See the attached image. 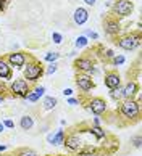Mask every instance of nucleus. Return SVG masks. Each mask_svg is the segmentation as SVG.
Returning a JSON list of instances; mask_svg holds the SVG:
<instances>
[{"label": "nucleus", "instance_id": "19", "mask_svg": "<svg viewBox=\"0 0 142 156\" xmlns=\"http://www.w3.org/2000/svg\"><path fill=\"white\" fill-rule=\"evenodd\" d=\"M57 103H58V100L55 97H45L42 100V108L44 109H55Z\"/></svg>", "mask_w": 142, "mask_h": 156}, {"label": "nucleus", "instance_id": "31", "mask_svg": "<svg viewBox=\"0 0 142 156\" xmlns=\"http://www.w3.org/2000/svg\"><path fill=\"white\" fill-rule=\"evenodd\" d=\"M2 124H3L5 127H8V129H13V127H15V122H13V121H11V119H5Z\"/></svg>", "mask_w": 142, "mask_h": 156}, {"label": "nucleus", "instance_id": "43", "mask_svg": "<svg viewBox=\"0 0 142 156\" xmlns=\"http://www.w3.org/2000/svg\"><path fill=\"white\" fill-rule=\"evenodd\" d=\"M49 156H50V154H49Z\"/></svg>", "mask_w": 142, "mask_h": 156}, {"label": "nucleus", "instance_id": "6", "mask_svg": "<svg viewBox=\"0 0 142 156\" xmlns=\"http://www.w3.org/2000/svg\"><path fill=\"white\" fill-rule=\"evenodd\" d=\"M74 68L78 69L79 73H95V65H94V60L91 56H79V58L74 60Z\"/></svg>", "mask_w": 142, "mask_h": 156}, {"label": "nucleus", "instance_id": "26", "mask_svg": "<svg viewBox=\"0 0 142 156\" xmlns=\"http://www.w3.org/2000/svg\"><path fill=\"white\" fill-rule=\"evenodd\" d=\"M111 63H113L115 66H120V65H123V63H124V56L123 55H116V56L111 58Z\"/></svg>", "mask_w": 142, "mask_h": 156}, {"label": "nucleus", "instance_id": "12", "mask_svg": "<svg viewBox=\"0 0 142 156\" xmlns=\"http://www.w3.org/2000/svg\"><path fill=\"white\" fill-rule=\"evenodd\" d=\"M103 82H105L106 87L111 90V89H116V87L121 85V77H120V74H118L116 71H108V73H105Z\"/></svg>", "mask_w": 142, "mask_h": 156}, {"label": "nucleus", "instance_id": "40", "mask_svg": "<svg viewBox=\"0 0 142 156\" xmlns=\"http://www.w3.org/2000/svg\"><path fill=\"white\" fill-rule=\"evenodd\" d=\"M3 130H5V126H3L2 122H0V134H2V132H3Z\"/></svg>", "mask_w": 142, "mask_h": 156}, {"label": "nucleus", "instance_id": "20", "mask_svg": "<svg viewBox=\"0 0 142 156\" xmlns=\"http://www.w3.org/2000/svg\"><path fill=\"white\" fill-rule=\"evenodd\" d=\"M89 132H91L92 135H95L97 140H102V138H105V137H106V132H105L100 126H92L91 129H89Z\"/></svg>", "mask_w": 142, "mask_h": 156}, {"label": "nucleus", "instance_id": "37", "mask_svg": "<svg viewBox=\"0 0 142 156\" xmlns=\"http://www.w3.org/2000/svg\"><path fill=\"white\" fill-rule=\"evenodd\" d=\"M84 2H86L87 5H95V2H97V0H84Z\"/></svg>", "mask_w": 142, "mask_h": 156}, {"label": "nucleus", "instance_id": "4", "mask_svg": "<svg viewBox=\"0 0 142 156\" xmlns=\"http://www.w3.org/2000/svg\"><path fill=\"white\" fill-rule=\"evenodd\" d=\"M118 47H121L123 50H134L140 44V34H126L116 39Z\"/></svg>", "mask_w": 142, "mask_h": 156}, {"label": "nucleus", "instance_id": "38", "mask_svg": "<svg viewBox=\"0 0 142 156\" xmlns=\"http://www.w3.org/2000/svg\"><path fill=\"white\" fill-rule=\"evenodd\" d=\"M5 150H7V145H0V153L5 151Z\"/></svg>", "mask_w": 142, "mask_h": 156}, {"label": "nucleus", "instance_id": "28", "mask_svg": "<svg viewBox=\"0 0 142 156\" xmlns=\"http://www.w3.org/2000/svg\"><path fill=\"white\" fill-rule=\"evenodd\" d=\"M84 37H91V39H94V40H97V39H99V34L94 32V31L86 29V31H84Z\"/></svg>", "mask_w": 142, "mask_h": 156}, {"label": "nucleus", "instance_id": "34", "mask_svg": "<svg viewBox=\"0 0 142 156\" xmlns=\"http://www.w3.org/2000/svg\"><path fill=\"white\" fill-rule=\"evenodd\" d=\"M79 103V100H76V98H68V105H71V106H76Z\"/></svg>", "mask_w": 142, "mask_h": 156}, {"label": "nucleus", "instance_id": "29", "mask_svg": "<svg viewBox=\"0 0 142 156\" xmlns=\"http://www.w3.org/2000/svg\"><path fill=\"white\" fill-rule=\"evenodd\" d=\"M52 39H53V42H55V44H62V40H63L62 34H58V32H53L52 34Z\"/></svg>", "mask_w": 142, "mask_h": 156}, {"label": "nucleus", "instance_id": "36", "mask_svg": "<svg viewBox=\"0 0 142 156\" xmlns=\"http://www.w3.org/2000/svg\"><path fill=\"white\" fill-rule=\"evenodd\" d=\"M105 55H106V58H113V56H115L113 50H106V51H105Z\"/></svg>", "mask_w": 142, "mask_h": 156}, {"label": "nucleus", "instance_id": "21", "mask_svg": "<svg viewBox=\"0 0 142 156\" xmlns=\"http://www.w3.org/2000/svg\"><path fill=\"white\" fill-rule=\"evenodd\" d=\"M65 130L60 129V130H57V134L52 137V143L50 145H63V142H65Z\"/></svg>", "mask_w": 142, "mask_h": 156}, {"label": "nucleus", "instance_id": "25", "mask_svg": "<svg viewBox=\"0 0 142 156\" xmlns=\"http://www.w3.org/2000/svg\"><path fill=\"white\" fill-rule=\"evenodd\" d=\"M87 42H89V40H87V37L81 36V37H78V39H76V47H78V48H84L86 45H87Z\"/></svg>", "mask_w": 142, "mask_h": 156}, {"label": "nucleus", "instance_id": "9", "mask_svg": "<svg viewBox=\"0 0 142 156\" xmlns=\"http://www.w3.org/2000/svg\"><path fill=\"white\" fill-rule=\"evenodd\" d=\"M76 85H78L79 90H82L84 94H87L89 90H92L94 87H95L92 77L89 76V74H84V73H79L78 76H76Z\"/></svg>", "mask_w": 142, "mask_h": 156}, {"label": "nucleus", "instance_id": "1", "mask_svg": "<svg viewBox=\"0 0 142 156\" xmlns=\"http://www.w3.org/2000/svg\"><path fill=\"white\" fill-rule=\"evenodd\" d=\"M120 114L123 119H126L128 122H136L139 121L140 116V105L139 101H134V100H124L120 103Z\"/></svg>", "mask_w": 142, "mask_h": 156}, {"label": "nucleus", "instance_id": "27", "mask_svg": "<svg viewBox=\"0 0 142 156\" xmlns=\"http://www.w3.org/2000/svg\"><path fill=\"white\" fill-rule=\"evenodd\" d=\"M131 143H133V147H134V148H140V143H142L140 135H134V137L131 138Z\"/></svg>", "mask_w": 142, "mask_h": 156}, {"label": "nucleus", "instance_id": "5", "mask_svg": "<svg viewBox=\"0 0 142 156\" xmlns=\"http://www.w3.org/2000/svg\"><path fill=\"white\" fill-rule=\"evenodd\" d=\"M65 148L68 150V151H79V148L84 145V142H82V138L79 134H76V132H71V134L65 135V142H63Z\"/></svg>", "mask_w": 142, "mask_h": 156}, {"label": "nucleus", "instance_id": "17", "mask_svg": "<svg viewBox=\"0 0 142 156\" xmlns=\"http://www.w3.org/2000/svg\"><path fill=\"white\" fill-rule=\"evenodd\" d=\"M32 126H34V119L29 116V114L21 116V119H20V127H21L23 130H31Z\"/></svg>", "mask_w": 142, "mask_h": 156}, {"label": "nucleus", "instance_id": "33", "mask_svg": "<svg viewBox=\"0 0 142 156\" xmlns=\"http://www.w3.org/2000/svg\"><path fill=\"white\" fill-rule=\"evenodd\" d=\"M8 2H10V0H0V11H3L5 8H7Z\"/></svg>", "mask_w": 142, "mask_h": 156}, {"label": "nucleus", "instance_id": "42", "mask_svg": "<svg viewBox=\"0 0 142 156\" xmlns=\"http://www.w3.org/2000/svg\"><path fill=\"white\" fill-rule=\"evenodd\" d=\"M100 156H113V154H100Z\"/></svg>", "mask_w": 142, "mask_h": 156}, {"label": "nucleus", "instance_id": "41", "mask_svg": "<svg viewBox=\"0 0 142 156\" xmlns=\"http://www.w3.org/2000/svg\"><path fill=\"white\" fill-rule=\"evenodd\" d=\"M3 100H5V98H3V97H0V103H3Z\"/></svg>", "mask_w": 142, "mask_h": 156}, {"label": "nucleus", "instance_id": "15", "mask_svg": "<svg viewBox=\"0 0 142 156\" xmlns=\"http://www.w3.org/2000/svg\"><path fill=\"white\" fill-rule=\"evenodd\" d=\"M11 66L7 63L5 58H0V80H8L11 79Z\"/></svg>", "mask_w": 142, "mask_h": 156}, {"label": "nucleus", "instance_id": "11", "mask_svg": "<svg viewBox=\"0 0 142 156\" xmlns=\"http://www.w3.org/2000/svg\"><path fill=\"white\" fill-rule=\"evenodd\" d=\"M103 29H105V32L108 34V36L115 37V36H118V34H120L121 24H120V21H118L116 18L110 16V18H106V20L103 21Z\"/></svg>", "mask_w": 142, "mask_h": 156}, {"label": "nucleus", "instance_id": "35", "mask_svg": "<svg viewBox=\"0 0 142 156\" xmlns=\"http://www.w3.org/2000/svg\"><path fill=\"white\" fill-rule=\"evenodd\" d=\"M63 95L65 97H71V95H73V90H71V89H65L63 90Z\"/></svg>", "mask_w": 142, "mask_h": 156}, {"label": "nucleus", "instance_id": "7", "mask_svg": "<svg viewBox=\"0 0 142 156\" xmlns=\"http://www.w3.org/2000/svg\"><path fill=\"white\" fill-rule=\"evenodd\" d=\"M134 10L131 0H116L113 3V13L116 16H129Z\"/></svg>", "mask_w": 142, "mask_h": 156}, {"label": "nucleus", "instance_id": "13", "mask_svg": "<svg viewBox=\"0 0 142 156\" xmlns=\"http://www.w3.org/2000/svg\"><path fill=\"white\" fill-rule=\"evenodd\" d=\"M139 92V84L136 80H129V82L123 87V98L124 100H133Z\"/></svg>", "mask_w": 142, "mask_h": 156}, {"label": "nucleus", "instance_id": "8", "mask_svg": "<svg viewBox=\"0 0 142 156\" xmlns=\"http://www.w3.org/2000/svg\"><path fill=\"white\" fill-rule=\"evenodd\" d=\"M87 108H89V111L94 113L95 116H100V114H103L106 111V101L103 100V98H100V97H94L89 100L87 103Z\"/></svg>", "mask_w": 142, "mask_h": 156}, {"label": "nucleus", "instance_id": "16", "mask_svg": "<svg viewBox=\"0 0 142 156\" xmlns=\"http://www.w3.org/2000/svg\"><path fill=\"white\" fill-rule=\"evenodd\" d=\"M44 92H45V89L42 87V85H37V87H34V89H31L29 90V94L26 95V100L28 101H31V103H36V101H39L40 100V97L44 95Z\"/></svg>", "mask_w": 142, "mask_h": 156}, {"label": "nucleus", "instance_id": "22", "mask_svg": "<svg viewBox=\"0 0 142 156\" xmlns=\"http://www.w3.org/2000/svg\"><path fill=\"white\" fill-rule=\"evenodd\" d=\"M13 156H39V154L31 148H18Z\"/></svg>", "mask_w": 142, "mask_h": 156}, {"label": "nucleus", "instance_id": "14", "mask_svg": "<svg viewBox=\"0 0 142 156\" xmlns=\"http://www.w3.org/2000/svg\"><path fill=\"white\" fill-rule=\"evenodd\" d=\"M89 20V11L86 10V8H82V7H79V8H76L74 10V15H73V21L76 23L78 26H81V24H84V23Z\"/></svg>", "mask_w": 142, "mask_h": 156}, {"label": "nucleus", "instance_id": "18", "mask_svg": "<svg viewBox=\"0 0 142 156\" xmlns=\"http://www.w3.org/2000/svg\"><path fill=\"white\" fill-rule=\"evenodd\" d=\"M97 153V148L95 147H92V145H82L79 148V151H78V156H92V154H95Z\"/></svg>", "mask_w": 142, "mask_h": 156}, {"label": "nucleus", "instance_id": "39", "mask_svg": "<svg viewBox=\"0 0 142 156\" xmlns=\"http://www.w3.org/2000/svg\"><path fill=\"white\" fill-rule=\"evenodd\" d=\"M94 126H100V121L95 118V119H94Z\"/></svg>", "mask_w": 142, "mask_h": 156}, {"label": "nucleus", "instance_id": "24", "mask_svg": "<svg viewBox=\"0 0 142 156\" xmlns=\"http://www.w3.org/2000/svg\"><path fill=\"white\" fill-rule=\"evenodd\" d=\"M58 56H60V53H58V51H49V53L45 55V61L55 63V61L58 60Z\"/></svg>", "mask_w": 142, "mask_h": 156}, {"label": "nucleus", "instance_id": "30", "mask_svg": "<svg viewBox=\"0 0 142 156\" xmlns=\"http://www.w3.org/2000/svg\"><path fill=\"white\" fill-rule=\"evenodd\" d=\"M57 69H58V66L55 65V63H52V65L49 66V68H47V74H53V73H57Z\"/></svg>", "mask_w": 142, "mask_h": 156}, {"label": "nucleus", "instance_id": "32", "mask_svg": "<svg viewBox=\"0 0 142 156\" xmlns=\"http://www.w3.org/2000/svg\"><path fill=\"white\" fill-rule=\"evenodd\" d=\"M7 90H10V89L5 87V85L2 84V80H0V97H3V98H5V92H7Z\"/></svg>", "mask_w": 142, "mask_h": 156}, {"label": "nucleus", "instance_id": "3", "mask_svg": "<svg viewBox=\"0 0 142 156\" xmlns=\"http://www.w3.org/2000/svg\"><path fill=\"white\" fill-rule=\"evenodd\" d=\"M29 90H31V85H29V82L24 79H15L10 85L11 97H16V98H26Z\"/></svg>", "mask_w": 142, "mask_h": 156}, {"label": "nucleus", "instance_id": "23", "mask_svg": "<svg viewBox=\"0 0 142 156\" xmlns=\"http://www.w3.org/2000/svg\"><path fill=\"white\" fill-rule=\"evenodd\" d=\"M110 97L113 98L115 101L123 100V87H121V85H120V87H116V89H111L110 90Z\"/></svg>", "mask_w": 142, "mask_h": 156}, {"label": "nucleus", "instance_id": "2", "mask_svg": "<svg viewBox=\"0 0 142 156\" xmlns=\"http://www.w3.org/2000/svg\"><path fill=\"white\" fill-rule=\"evenodd\" d=\"M42 74H44V68L40 65V61L37 60H31L28 63V66L24 68V80H28L29 84L37 82Z\"/></svg>", "mask_w": 142, "mask_h": 156}, {"label": "nucleus", "instance_id": "10", "mask_svg": "<svg viewBox=\"0 0 142 156\" xmlns=\"http://www.w3.org/2000/svg\"><path fill=\"white\" fill-rule=\"evenodd\" d=\"M5 60H7V63L11 68H23L28 61V56L23 51H15V53H10Z\"/></svg>", "mask_w": 142, "mask_h": 156}]
</instances>
